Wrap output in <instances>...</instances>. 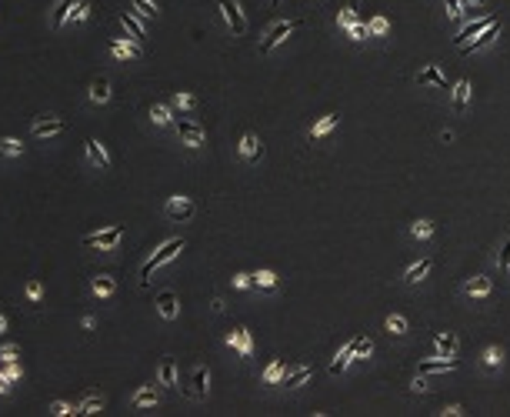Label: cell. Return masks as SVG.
I'll use <instances>...</instances> for the list:
<instances>
[{"mask_svg":"<svg viewBox=\"0 0 510 417\" xmlns=\"http://www.w3.org/2000/svg\"><path fill=\"white\" fill-rule=\"evenodd\" d=\"M180 250H184V237H170V241H164V244L157 247L151 257L144 261V267H140V287H147V281H151L153 270H157V267H164L167 261H173Z\"/></svg>","mask_w":510,"mask_h":417,"instance_id":"cell-1","label":"cell"},{"mask_svg":"<svg viewBox=\"0 0 510 417\" xmlns=\"http://www.w3.org/2000/svg\"><path fill=\"white\" fill-rule=\"evenodd\" d=\"M173 133H177L180 147H187V151L207 147V131H204V124L193 120V117H177V120H173Z\"/></svg>","mask_w":510,"mask_h":417,"instance_id":"cell-2","label":"cell"},{"mask_svg":"<svg viewBox=\"0 0 510 417\" xmlns=\"http://www.w3.org/2000/svg\"><path fill=\"white\" fill-rule=\"evenodd\" d=\"M303 27V20L301 17H294V20H277V24H270L264 30V37H261V44H257V54H270L274 47H281L283 40L290 37L294 30H301Z\"/></svg>","mask_w":510,"mask_h":417,"instance_id":"cell-3","label":"cell"},{"mask_svg":"<svg viewBox=\"0 0 510 417\" xmlns=\"http://www.w3.org/2000/svg\"><path fill=\"white\" fill-rule=\"evenodd\" d=\"M124 241V228L120 224H107V228L94 230V234H84V241L80 244L87 247V250H117V244Z\"/></svg>","mask_w":510,"mask_h":417,"instance_id":"cell-4","label":"cell"},{"mask_svg":"<svg viewBox=\"0 0 510 417\" xmlns=\"http://www.w3.org/2000/svg\"><path fill=\"white\" fill-rule=\"evenodd\" d=\"M180 391L187 394V398L193 400H207L210 394V371L207 364H193L187 371V378H184V384H180Z\"/></svg>","mask_w":510,"mask_h":417,"instance_id":"cell-5","label":"cell"},{"mask_svg":"<svg viewBox=\"0 0 510 417\" xmlns=\"http://www.w3.org/2000/svg\"><path fill=\"white\" fill-rule=\"evenodd\" d=\"M164 214H167L170 221H177V224H187L190 217L197 214V204H193V197H187V194H173V197H167V204H164Z\"/></svg>","mask_w":510,"mask_h":417,"instance_id":"cell-6","label":"cell"},{"mask_svg":"<svg viewBox=\"0 0 510 417\" xmlns=\"http://www.w3.org/2000/svg\"><path fill=\"white\" fill-rule=\"evenodd\" d=\"M217 10L224 14L227 27L234 30V37H244L247 34V17L240 10V0H217Z\"/></svg>","mask_w":510,"mask_h":417,"instance_id":"cell-7","label":"cell"},{"mask_svg":"<svg viewBox=\"0 0 510 417\" xmlns=\"http://www.w3.org/2000/svg\"><path fill=\"white\" fill-rule=\"evenodd\" d=\"M107 50H111L113 60H120V64H127V60H144V44H137L131 37H113L107 44Z\"/></svg>","mask_w":510,"mask_h":417,"instance_id":"cell-8","label":"cell"},{"mask_svg":"<svg viewBox=\"0 0 510 417\" xmlns=\"http://www.w3.org/2000/svg\"><path fill=\"white\" fill-rule=\"evenodd\" d=\"M64 131H67V120L60 114H40L37 120L30 124V133L40 137V140H44V137H47V140H50V137H60Z\"/></svg>","mask_w":510,"mask_h":417,"instance_id":"cell-9","label":"cell"},{"mask_svg":"<svg viewBox=\"0 0 510 417\" xmlns=\"http://www.w3.org/2000/svg\"><path fill=\"white\" fill-rule=\"evenodd\" d=\"M464 297H471V301H487L493 294V281L487 277V274H473V277H467L464 281Z\"/></svg>","mask_w":510,"mask_h":417,"instance_id":"cell-10","label":"cell"},{"mask_svg":"<svg viewBox=\"0 0 510 417\" xmlns=\"http://www.w3.org/2000/svg\"><path fill=\"white\" fill-rule=\"evenodd\" d=\"M417 87H437V91H451L447 87V77L440 71V64H424L420 71H417Z\"/></svg>","mask_w":510,"mask_h":417,"instance_id":"cell-11","label":"cell"},{"mask_svg":"<svg viewBox=\"0 0 510 417\" xmlns=\"http://www.w3.org/2000/svg\"><path fill=\"white\" fill-rule=\"evenodd\" d=\"M84 151H87V160H91V167H97V171H111L113 160L111 154H107V147L97 140V137H87L84 140Z\"/></svg>","mask_w":510,"mask_h":417,"instance_id":"cell-12","label":"cell"},{"mask_svg":"<svg viewBox=\"0 0 510 417\" xmlns=\"http://www.w3.org/2000/svg\"><path fill=\"white\" fill-rule=\"evenodd\" d=\"M113 97V87H111V77H94L91 80V87H87V100L94 104V107H107Z\"/></svg>","mask_w":510,"mask_h":417,"instance_id":"cell-13","label":"cell"},{"mask_svg":"<svg viewBox=\"0 0 510 417\" xmlns=\"http://www.w3.org/2000/svg\"><path fill=\"white\" fill-rule=\"evenodd\" d=\"M160 404V387L157 384H144L131 394V407L133 411H147V407H157Z\"/></svg>","mask_w":510,"mask_h":417,"instance_id":"cell-14","label":"cell"},{"mask_svg":"<svg viewBox=\"0 0 510 417\" xmlns=\"http://www.w3.org/2000/svg\"><path fill=\"white\" fill-rule=\"evenodd\" d=\"M117 24L124 27V34L131 40H137V44H144L147 40V27H144V17H133V14H127V10H117Z\"/></svg>","mask_w":510,"mask_h":417,"instance_id":"cell-15","label":"cell"},{"mask_svg":"<svg viewBox=\"0 0 510 417\" xmlns=\"http://www.w3.org/2000/svg\"><path fill=\"white\" fill-rule=\"evenodd\" d=\"M237 151H240V157H244L247 164H257V160L264 157V140L254 131H247L244 137H240V144H237Z\"/></svg>","mask_w":510,"mask_h":417,"instance_id":"cell-16","label":"cell"},{"mask_svg":"<svg viewBox=\"0 0 510 417\" xmlns=\"http://www.w3.org/2000/svg\"><path fill=\"white\" fill-rule=\"evenodd\" d=\"M460 367V360L457 358H427L420 360V367H417V374H427V378H434V374H451Z\"/></svg>","mask_w":510,"mask_h":417,"instance_id":"cell-17","label":"cell"},{"mask_svg":"<svg viewBox=\"0 0 510 417\" xmlns=\"http://www.w3.org/2000/svg\"><path fill=\"white\" fill-rule=\"evenodd\" d=\"M224 341H227V347H234V351H237L244 360L254 354V337H250V331H247V327H234Z\"/></svg>","mask_w":510,"mask_h":417,"instance_id":"cell-18","label":"cell"},{"mask_svg":"<svg viewBox=\"0 0 510 417\" xmlns=\"http://www.w3.org/2000/svg\"><path fill=\"white\" fill-rule=\"evenodd\" d=\"M493 20H497L493 14H484V17H477V20H467V24H464V27L457 30V37H453V44H457V47H464V44L477 37V34H480L484 27H491Z\"/></svg>","mask_w":510,"mask_h":417,"instance_id":"cell-19","label":"cell"},{"mask_svg":"<svg viewBox=\"0 0 510 417\" xmlns=\"http://www.w3.org/2000/svg\"><path fill=\"white\" fill-rule=\"evenodd\" d=\"M157 384L167 387V391L180 387V371H177V360L173 358H160V364H157Z\"/></svg>","mask_w":510,"mask_h":417,"instance_id":"cell-20","label":"cell"},{"mask_svg":"<svg viewBox=\"0 0 510 417\" xmlns=\"http://www.w3.org/2000/svg\"><path fill=\"white\" fill-rule=\"evenodd\" d=\"M497 34H500V20H493L491 27H484V30H480V34H477L473 40H467V44H464L460 50H464V54H477V50L491 47L493 40H497Z\"/></svg>","mask_w":510,"mask_h":417,"instance_id":"cell-21","label":"cell"},{"mask_svg":"<svg viewBox=\"0 0 510 417\" xmlns=\"http://www.w3.org/2000/svg\"><path fill=\"white\" fill-rule=\"evenodd\" d=\"M340 124V114H323V117H317L310 127H307V140L314 144V140H323L327 133H334V127Z\"/></svg>","mask_w":510,"mask_h":417,"instance_id":"cell-22","label":"cell"},{"mask_svg":"<svg viewBox=\"0 0 510 417\" xmlns=\"http://www.w3.org/2000/svg\"><path fill=\"white\" fill-rule=\"evenodd\" d=\"M307 380H314V367H307V364H297V367H290V371L283 374L281 387H283V391H297V387H303Z\"/></svg>","mask_w":510,"mask_h":417,"instance_id":"cell-23","label":"cell"},{"mask_svg":"<svg viewBox=\"0 0 510 417\" xmlns=\"http://www.w3.org/2000/svg\"><path fill=\"white\" fill-rule=\"evenodd\" d=\"M431 270H434V257H420L417 264H410L404 274H400V281L414 287V284H420V281H427V274H431Z\"/></svg>","mask_w":510,"mask_h":417,"instance_id":"cell-24","label":"cell"},{"mask_svg":"<svg viewBox=\"0 0 510 417\" xmlns=\"http://www.w3.org/2000/svg\"><path fill=\"white\" fill-rule=\"evenodd\" d=\"M91 294H94L97 301H111L113 294H117V277H111V274H94V277H91Z\"/></svg>","mask_w":510,"mask_h":417,"instance_id":"cell-25","label":"cell"},{"mask_svg":"<svg viewBox=\"0 0 510 417\" xmlns=\"http://www.w3.org/2000/svg\"><path fill=\"white\" fill-rule=\"evenodd\" d=\"M157 314H160V317H164V321H173V317H177V314H180V301H177V294H173V290H160V294H157Z\"/></svg>","mask_w":510,"mask_h":417,"instance_id":"cell-26","label":"cell"},{"mask_svg":"<svg viewBox=\"0 0 510 417\" xmlns=\"http://www.w3.org/2000/svg\"><path fill=\"white\" fill-rule=\"evenodd\" d=\"M354 344H357V337H350V341H347L337 351V358L330 360V374H334V378H337V374H343V371L354 364Z\"/></svg>","mask_w":510,"mask_h":417,"instance_id":"cell-27","label":"cell"},{"mask_svg":"<svg viewBox=\"0 0 510 417\" xmlns=\"http://www.w3.org/2000/svg\"><path fill=\"white\" fill-rule=\"evenodd\" d=\"M283 374H287V367H283V358H274L270 364H267L264 371H261V384L264 387H281Z\"/></svg>","mask_w":510,"mask_h":417,"instance_id":"cell-28","label":"cell"},{"mask_svg":"<svg viewBox=\"0 0 510 417\" xmlns=\"http://www.w3.org/2000/svg\"><path fill=\"white\" fill-rule=\"evenodd\" d=\"M471 94H473V91H471V80H467V77H460V80H457V84L451 87V104H453V111H457V114L467 107Z\"/></svg>","mask_w":510,"mask_h":417,"instance_id":"cell-29","label":"cell"},{"mask_svg":"<svg viewBox=\"0 0 510 417\" xmlns=\"http://www.w3.org/2000/svg\"><path fill=\"white\" fill-rule=\"evenodd\" d=\"M27 154V144L20 137H0V157L3 160H20Z\"/></svg>","mask_w":510,"mask_h":417,"instance_id":"cell-30","label":"cell"},{"mask_svg":"<svg viewBox=\"0 0 510 417\" xmlns=\"http://www.w3.org/2000/svg\"><path fill=\"white\" fill-rule=\"evenodd\" d=\"M70 7H74V0H54V7H50V27H54V30H64V27H67Z\"/></svg>","mask_w":510,"mask_h":417,"instance_id":"cell-31","label":"cell"},{"mask_svg":"<svg viewBox=\"0 0 510 417\" xmlns=\"http://www.w3.org/2000/svg\"><path fill=\"white\" fill-rule=\"evenodd\" d=\"M457 334H434V351H437V358H453L457 354Z\"/></svg>","mask_w":510,"mask_h":417,"instance_id":"cell-32","label":"cell"},{"mask_svg":"<svg viewBox=\"0 0 510 417\" xmlns=\"http://www.w3.org/2000/svg\"><path fill=\"white\" fill-rule=\"evenodd\" d=\"M151 120L157 124V127H173V120H177V117L170 114V104L153 100V104H151Z\"/></svg>","mask_w":510,"mask_h":417,"instance_id":"cell-33","label":"cell"},{"mask_svg":"<svg viewBox=\"0 0 510 417\" xmlns=\"http://www.w3.org/2000/svg\"><path fill=\"white\" fill-rule=\"evenodd\" d=\"M480 364H484L487 371H500V367H504V347L487 344V347H484V354H480Z\"/></svg>","mask_w":510,"mask_h":417,"instance_id":"cell-34","label":"cell"},{"mask_svg":"<svg viewBox=\"0 0 510 417\" xmlns=\"http://www.w3.org/2000/svg\"><path fill=\"white\" fill-rule=\"evenodd\" d=\"M104 394H84V398L77 400V414H100L104 411Z\"/></svg>","mask_w":510,"mask_h":417,"instance_id":"cell-35","label":"cell"},{"mask_svg":"<svg viewBox=\"0 0 510 417\" xmlns=\"http://www.w3.org/2000/svg\"><path fill=\"white\" fill-rule=\"evenodd\" d=\"M91 20V0H74V7H70V27H80V24H87Z\"/></svg>","mask_w":510,"mask_h":417,"instance_id":"cell-36","label":"cell"},{"mask_svg":"<svg viewBox=\"0 0 510 417\" xmlns=\"http://www.w3.org/2000/svg\"><path fill=\"white\" fill-rule=\"evenodd\" d=\"M131 7H133V14H137V17H144V20H157V17H160V7H157L153 0H131Z\"/></svg>","mask_w":510,"mask_h":417,"instance_id":"cell-37","label":"cell"},{"mask_svg":"<svg viewBox=\"0 0 510 417\" xmlns=\"http://www.w3.org/2000/svg\"><path fill=\"white\" fill-rule=\"evenodd\" d=\"M170 107H177L180 114H190V111L197 107V97L190 94V91H177V94L170 97Z\"/></svg>","mask_w":510,"mask_h":417,"instance_id":"cell-38","label":"cell"},{"mask_svg":"<svg viewBox=\"0 0 510 417\" xmlns=\"http://www.w3.org/2000/svg\"><path fill=\"white\" fill-rule=\"evenodd\" d=\"M343 37L354 40V44L367 40V37H370V30H367V20H354V24H347V27H343Z\"/></svg>","mask_w":510,"mask_h":417,"instance_id":"cell-39","label":"cell"},{"mask_svg":"<svg viewBox=\"0 0 510 417\" xmlns=\"http://www.w3.org/2000/svg\"><path fill=\"white\" fill-rule=\"evenodd\" d=\"M410 237H414V241H431V237H434V221H427V217L414 221V224H410Z\"/></svg>","mask_w":510,"mask_h":417,"instance_id":"cell-40","label":"cell"},{"mask_svg":"<svg viewBox=\"0 0 510 417\" xmlns=\"http://www.w3.org/2000/svg\"><path fill=\"white\" fill-rule=\"evenodd\" d=\"M384 327H387V331H390L394 337H404V334L410 331V324H407V317H404V314H387Z\"/></svg>","mask_w":510,"mask_h":417,"instance_id":"cell-41","label":"cell"},{"mask_svg":"<svg viewBox=\"0 0 510 417\" xmlns=\"http://www.w3.org/2000/svg\"><path fill=\"white\" fill-rule=\"evenodd\" d=\"M254 287H261V290H274V287H277V274H274V270H267V267L254 270Z\"/></svg>","mask_w":510,"mask_h":417,"instance_id":"cell-42","label":"cell"},{"mask_svg":"<svg viewBox=\"0 0 510 417\" xmlns=\"http://www.w3.org/2000/svg\"><path fill=\"white\" fill-rule=\"evenodd\" d=\"M23 297L34 304V307H37V304H44V284H40L37 277H30V281L23 284Z\"/></svg>","mask_w":510,"mask_h":417,"instance_id":"cell-43","label":"cell"},{"mask_svg":"<svg viewBox=\"0 0 510 417\" xmlns=\"http://www.w3.org/2000/svg\"><path fill=\"white\" fill-rule=\"evenodd\" d=\"M367 30H370V37H387L390 34V20L384 17V14H377V17L367 20Z\"/></svg>","mask_w":510,"mask_h":417,"instance_id":"cell-44","label":"cell"},{"mask_svg":"<svg viewBox=\"0 0 510 417\" xmlns=\"http://www.w3.org/2000/svg\"><path fill=\"white\" fill-rule=\"evenodd\" d=\"M374 354V341L367 334H357V344H354V360H367Z\"/></svg>","mask_w":510,"mask_h":417,"instance_id":"cell-45","label":"cell"},{"mask_svg":"<svg viewBox=\"0 0 510 417\" xmlns=\"http://www.w3.org/2000/svg\"><path fill=\"white\" fill-rule=\"evenodd\" d=\"M497 267H500V274H510V237H504L500 241V247H497Z\"/></svg>","mask_w":510,"mask_h":417,"instance_id":"cell-46","label":"cell"},{"mask_svg":"<svg viewBox=\"0 0 510 417\" xmlns=\"http://www.w3.org/2000/svg\"><path fill=\"white\" fill-rule=\"evenodd\" d=\"M47 414H54V417L77 414V404H67V400H50V404H47Z\"/></svg>","mask_w":510,"mask_h":417,"instance_id":"cell-47","label":"cell"},{"mask_svg":"<svg viewBox=\"0 0 510 417\" xmlns=\"http://www.w3.org/2000/svg\"><path fill=\"white\" fill-rule=\"evenodd\" d=\"M10 360H20V344H3L0 347V364H10Z\"/></svg>","mask_w":510,"mask_h":417,"instance_id":"cell-48","label":"cell"},{"mask_svg":"<svg viewBox=\"0 0 510 417\" xmlns=\"http://www.w3.org/2000/svg\"><path fill=\"white\" fill-rule=\"evenodd\" d=\"M3 374L14 380V384H20V378H23V367H20V360H10V364H3Z\"/></svg>","mask_w":510,"mask_h":417,"instance_id":"cell-49","label":"cell"},{"mask_svg":"<svg viewBox=\"0 0 510 417\" xmlns=\"http://www.w3.org/2000/svg\"><path fill=\"white\" fill-rule=\"evenodd\" d=\"M354 20H357V10H354V7H343V10H337V27H340V30H343L347 24H354Z\"/></svg>","mask_w":510,"mask_h":417,"instance_id":"cell-50","label":"cell"},{"mask_svg":"<svg viewBox=\"0 0 510 417\" xmlns=\"http://www.w3.org/2000/svg\"><path fill=\"white\" fill-rule=\"evenodd\" d=\"M464 14H467V10H464L460 0H447V20H460Z\"/></svg>","mask_w":510,"mask_h":417,"instance_id":"cell-51","label":"cell"},{"mask_svg":"<svg viewBox=\"0 0 510 417\" xmlns=\"http://www.w3.org/2000/svg\"><path fill=\"white\" fill-rule=\"evenodd\" d=\"M234 287H237V290H247V287H254V274H234Z\"/></svg>","mask_w":510,"mask_h":417,"instance_id":"cell-52","label":"cell"},{"mask_svg":"<svg viewBox=\"0 0 510 417\" xmlns=\"http://www.w3.org/2000/svg\"><path fill=\"white\" fill-rule=\"evenodd\" d=\"M410 387H414L417 394H427V387H431V380H427V374H417V378H414V384H410Z\"/></svg>","mask_w":510,"mask_h":417,"instance_id":"cell-53","label":"cell"},{"mask_svg":"<svg viewBox=\"0 0 510 417\" xmlns=\"http://www.w3.org/2000/svg\"><path fill=\"white\" fill-rule=\"evenodd\" d=\"M10 391H14V380L0 371V398H3V394H10Z\"/></svg>","mask_w":510,"mask_h":417,"instance_id":"cell-54","label":"cell"},{"mask_svg":"<svg viewBox=\"0 0 510 417\" xmlns=\"http://www.w3.org/2000/svg\"><path fill=\"white\" fill-rule=\"evenodd\" d=\"M440 414H444V417H460V414H464V407H460V404H447Z\"/></svg>","mask_w":510,"mask_h":417,"instance_id":"cell-55","label":"cell"},{"mask_svg":"<svg viewBox=\"0 0 510 417\" xmlns=\"http://www.w3.org/2000/svg\"><path fill=\"white\" fill-rule=\"evenodd\" d=\"M7 327H10V317H7V314H3V311H0V337H3V334H7Z\"/></svg>","mask_w":510,"mask_h":417,"instance_id":"cell-56","label":"cell"},{"mask_svg":"<svg viewBox=\"0 0 510 417\" xmlns=\"http://www.w3.org/2000/svg\"><path fill=\"white\" fill-rule=\"evenodd\" d=\"M460 3H464V10H471V7H484L487 0H460Z\"/></svg>","mask_w":510,"mask_h":417,"instance_id":"cell-57","label":"cell"},{"mask_svg":"<svg viewBox=\"0 0 510 417\" xmlns=\"http://www.w3.org/2000/svg\"><path fill=\"white\" fill-rule=\"evenodd\" d=\"M277 3H281V0H270V7H277Z\"/></svg>","mask_w":510,"mask_h":417,"instance_id":"cell-58","label":"cell"}]
</instances>
